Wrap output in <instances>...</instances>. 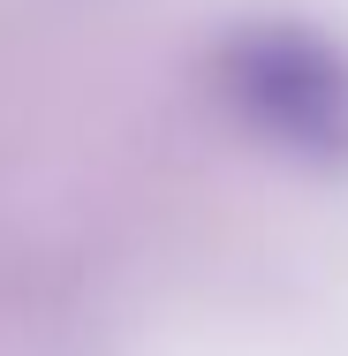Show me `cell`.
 I'll return each mask as SVG.
<instances>
[{"label": "cell", "mask_w": 348, "mask_h": 356, "mask_svg": "<svg viewBox=\"0 0 348 356\" xmlns=\"http://www.w3.org/2000/svg\"><path fill=\"white\" fill-rule=\"evenodd\" d=\"M227 99L280 152L348 167V54L310 23H250L227 38Z\"/></svg>", "instance_id": "cell-1"}]
</instances>
